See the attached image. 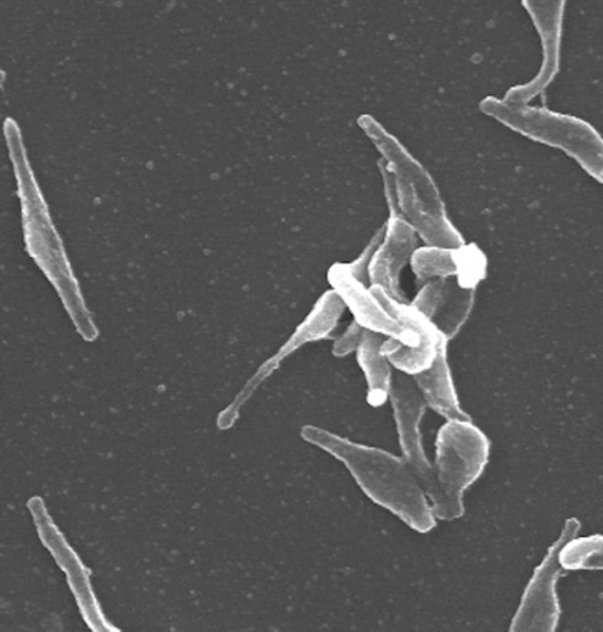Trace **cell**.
<instances>
[{"mask_svg":"<svg viewBox=\"0 0 603 632\" xmlns=\"http://www.w3.org/2000/svg\"><path fill=\"white\" fill-rule=\"evenodd\" d=\"M447 344L445 341L438 350L434 363L416 375L418 385L424 390V394L437 413L449 417L451 421H466V415L460 411L458 401L454 393L449 367L447 362Z\"/></svg>","mask_w":603,"mask_h":632,"instance_id":"1","label":"cell"},{"mask_svg":"<svg viewBox=\"0 0 603 632\" xmlns=\"http://www.w3.org/2000/svg\"><path fill=\"white\" fill-rule=\"evenodd\" d=\"M383 341L381 334L365 331L357 349L358 363L368 379L373 403L385 401L389 390V361L381 352Z\"/></svg>","mask_w":603,"mask_h":632,"instance_id":"2","label":"cell"},{"mask_svg":"<svg viewBox=\"0 0 603 632\" xmlns=\"http://www.w3.org/2000/svg\"><path fill=\"white\" fill-rule=\"evenodd\" d=\"M560 563L568 569L603 568V539L596 537L570 545L562 551Z\"/></svg>","mask_w":603,"mask_h":632,"instance_id":"3","label":"cell"},{"mask_svg":"<svg viewBox=\"0 0 603 632\" xmlns=\"http://www.w3.org/2000/svg\"><path fill=\"white\" fill-rule=\"evenodd\" d=\"M448 293L449 289L444 280L434 281L419 290L412 304L434 321L445 307Z\"/></svg>","mask_w":603,"mask_h":632,"instance_id":"4","label":"cell"},{"mask_svg":"<svg viewBox=\"0 0 603 632\" xmlns=\"http://www.w3.org/2000/svg\"><path fill=\"white\" fill-rule=\"evenodd\" d=\"M367 331L363 329L355 321L345 330L343 334L334 343V353L336 356H346L351 352L358 349L364 332Z\"/></svg>","mask_w":603,"mask_h":632,"instance_id":"5","label":"cell"}]
</instances>
